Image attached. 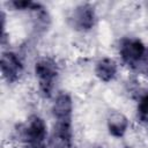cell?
Listing matches in <instances>:
<instances>
[{"mask_svg": "<svg viewBox=\"0 0 148 148\" xmlns=\"http://www.w3.org/2000/svg\"><path fill=\"white\" fill-rule=\"evenodd\" d=\"M34 71L40 92L45 97H50L59 74V66L57 61L50 57L40 58L36 61Z\"/></svg>", "mask_w": 148, "mask_h": 148, "instance_id": "6da1fadb", "label": "cell"}, {"mask_svg": "<svg viewBox=\"0 0 148 148\" xmlns=\"http://www.w3.org/2000/svg\"><path fill=\"white\" fill-rule=\"evenodd\" d=\"M20 136L29 148H46L47 127L39 116H30L20 130Z\"/></svg>", "mask_w": 148, "mask_h": 148, "instance_id": "7a4b0ae2", "label": "cell"}, {"mask_svg": "<svg viewBox=\"0 0 148 148\" xmlns=\"http://www.w3.org/2000/svg\"><path fill=\"white\" fill-rule=\"evenodd\" d=\"M147 46L139 38L125 37L119 42V54L124 64L132 69L147 54Z\"/></svg>", "mask_w": 148, "mask_h": 148, "instance_id": "3957f363", "label": "cell"}, {"mask_svg": "<svg viewBox=\"0 0 148 148\" xmlns=\"http://www.w3.org/2000/svg\"><path fill=\"white\" fill-rule=\"evenodd\" d=\"M69 22L73 29L79 31H89L96 23L95 9L90 3L77 5L69 15Z\"/></svg>", "mask_w": 148, "mask_h": 148, "instance_id": "277c9868", "label": "cell"}, {"mask_svg": "<svg viewBox=\"0 0 148 148\" xmlns=\"http://www.w3.org/2000/svg\"><path fill=\"white\" fill-rule=\"evenodd\" d=\"M1 74L8 83L18 81L23 74V64L20 57L12 51H5L1 54Z\"/></svg>", "mask_w": 148, "mask_h": 148, "instance_id": "5b68a950", "label": "cell"}, {"mask_svg": "<svg viewBox=\"0 0 148 148\" xmlns=\"http://www.w3.org/2000/svg\"><path fill=\"white\" fill-rule=\"evenodd\" d=\"M73 131L72 120L56 121L51 136V148H72Z\"/></svg>", "mask_w": 148, "mask_h": 148, "instance_id": "8992f818", "label": "cell"}, {"mask_svg": "<svg viewBox=\"0 0 148 148\" xmlns=\"http://www.w3.org/2000/svg\"><path fill=\"white\" fill-rule=\"evenodd\" d=\"M52 113L56 121H69L72 120L73 114V102L68 94L61 92L58 94L53 104Z\"/></svg>", "mask_w": 148, "mask_h": 148, "instance_id": "52a82bcc", "label": "cell"}, {"mask_svg": "<svg viewBox=\"0 0 148 148\" xmlns=\"http://www.w3.org/2000/svg\"><path fill=\"white\" fill-rule=\"evenodd\" d=\"M128 125L130 121L127 117L119 111H113L108 116L106 119L108 131L114 138H121L128 130Z\"/></svg>", "mask_w": 148, "mask_h": 148, "instance_id": "ba28073f", "label": "cell"}, {"mask_svg": "<svg viewBox=\"0 0 148 148\" xmlns=\"http://www.w3.org/2000/svg\"><path fill=\"white\" fill-rule=\"evenodd\" d=\"M118 72V65L112 58L104 57L99 59L95 65V74L97 79L102 82H110L112 81Z\"/></svg>", "mask_w": 148, "mask_h": 148, "instance_id": "9c48e42d", "label": "cell"}, {"mask_svg": "<svg viewBox=\"0 0 148 148\" xmlns=\"http://www.w3.org/2000/svg\"><path fill=\"white\" fill-rule=\"evenodd\" d=\"M138 118L141 123L148 124V94L141 96L138 103Z\"/></svg>", "mask_w": 148, "mask_h": 148, "instance_id": "30bf717a", "label": "cell"}, {"mask_svg": "<svg viewBox=\"0 0 148 148\" xmlns=\"http://www.w3.org/2000/svg\"><path fill=\"white\" fill-rule=\"evenodd\" d=\"M133 71H135L136 73H139V74H141V75L148 76V52H147V54L139 61V64L133 68Z\"/></svg>", "mask_w": 148, "mask_h": 148, "instance_id": "8fae6325", "label": "cell"}, {"mask_svg": "<svg viewBox=\"0 0 148 148\" xmlns=\"http://www.w3.org/2000/svg\"><path fill=\"white\" fill-rule=\"evenodd\" d=\"M34 5L35 2L27 0H14L10 2V6H13L14 9H18V10H30Z\"/></svg>", "mask_w": 148, "mask_h": 148, "instance_id": "7c38bea8", "label": "cell"}, {"mask_svg": "<svg viewBox=\"0 0 148 148\" xmlns=\"http://www.w3.org/2000/svg\"><path fill=\"white\" fill-rule=\"evenodd\" d=\"M95 148H105V147H102V146H98V147H95Z\"/></svg>", "mask_w": 148, "mask_h": 148, "instance_id": "4fadbf2b", "label": "cell"}]
</instances>
